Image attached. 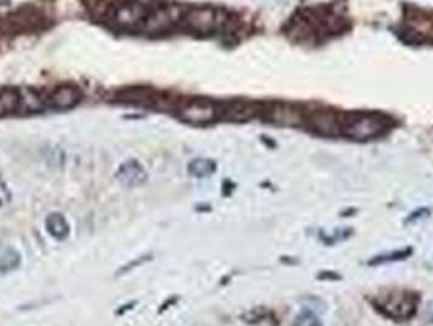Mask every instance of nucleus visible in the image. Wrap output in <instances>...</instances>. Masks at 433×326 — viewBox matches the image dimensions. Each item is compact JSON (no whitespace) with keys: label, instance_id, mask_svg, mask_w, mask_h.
I'll list each match as a JSON object with an SVG mask.
<instances>
[{"label":"nucleus","instance_id":"obj_1","mask_svg":"<svg viewBox=\"0 0 433 326\" xmlns=\"http://www.w3.org/2000/svg\"><path fill=\"white\" fill-rule=\"evenodd\" d=\"M390 123L377 113H344L341 114V134L357 141H368L383 136Z\"/></svg>","mask_w":433,"mask_h":326},{"label":"nucleus","instance_id":"obj_2","mask_svg":"<svg viewBox=\"0 0 433 326\" xmlns=\"http://www.w3.org/2000/svg\"><path fill=\"white\" fill-rule=\"evenodd\" d=\"M150 8L137 0H123L105 8V19L123 30L144 28Z\"/></svg>","mask_w":433,"mask_h":326},{"label":"nucleus","instance_id":"obj_3","mask_svg":"<svg viewBox=\"0 0 433 326\" xmlns=\"http://www.w3.org/2000/svg\"><path fill=\"white\" fill-rule=\"evenodd\" d=\"M417 302L419 296L412 292H399V290H392L391 294H385L378 300H373L374 307L383 315L394 320L412 318L415 312H417Z\"/></svg>","mask_w":433,"mask_h":326},{"label":"nucleus","instance_id":"obj_4","mask_svg":"<svg viewBox=\"0 0 433 326\" xmlns=\"http://www.w3.org/2000/svg\"><path fill=\"white\" fill-rule=\"evenodd\" d=\"M182 21L187 30L196 33H212L229 21V17L223 10L212 7H196L186 10Z\"/></svg>","mask_w":433,"mask_h":326},{"label":"nucleus","instance_id":"obj_5","mask_svg":"<svg viewBox=\"0 0 433 326\" xmlns=\"http://www.w3.org/2000/svg\"><path fill=\"white\" fill-rule=\"evenodd\" d=\"M262 118L274 126L282 128L300 126L305 123V113L298 106L288 103H272L266 111L262 110Z\"/></svg>","mask_w":433,"mask_h":326},{"label":"nucleus","instance_id":"obj_6","mask_svg":"<svg viewBox=\"0 0 433 326\" xmlns=\"http://www.w3.org/2000/svg\"><path fill=\"white\" fill-rule=\"evenodd\" d=\"M305 123L311 132L334 137L341 134V114L331 110H316L305 116Z\"/></svg>","mask_w":433,"mask_h":326},{"label":"nucleus","instance_id":"obj_7","mask_svg":"<svg viewBox=\"0 0 433 326\" xmlns=\"http://www.w3.org/2000/svg\"><path fill=\"white\" fill-rule=\"evenodd\" d=\"M182 15L184 13L178 7H157L150 10L144 23V30L150 31V33H160V31L169 30L176 21L182 20Z\"/></svg>","mask_w":433,"mask_h":326},{"label":"nucleus","instance_id":"obj_8","mask_svg":"<svg viewBox=\"0 0 433 326\" xmlns=\"http://www.w3.org/2000/svg\"><path fill=\"white\" fill-rule=\"evenodd\" d=\"M180 118L189 124H209L218 118V110L211 101H193L182 106Z\"/></svg>","mask_w":433,"mask_h":326},{"label":"nucleus","instance_id":"obj_9","mask_svg":"<svg viewBox=\"0 0 433 326\" xmlns=\"http://www.w3.org/2000/svg\"><path fill=\"white\" fill-rule=\"evenodd\" d=\"M116 178H118L120 185L127 187H136L140 186L142 183L147 180V173L144 167L137 162V160H127L120 165L118 172H116Z\"/></svg>","mask_w":433,"mask_h":326},{"label":"nucleus","instance_id":"obj_10","mask_svg":"<svg viewBox=\"0 0 433 326\" xmlns=\"http://www.w3.org/2000/svg\"><path fill=\"white\" fill-rule=\"evenodd\" d=\"M80 96H82V93H80L78 88L70 87V85H62V87L56 88L49 103L56 110H69L77 105L80 101Z\"/></svg>","mask_w":433,"mask_h":326},{"label":"nucleus","instance_id":"obj_11","mask_svg":"<svg viewBox=\"0 0 433 326\" xmlns=\"http://www.w3.org/2000/svg\"><path fill=\"white\" fill-rule=\"evenodd\" d=\"M261 108L257 106V103L251 101H233L229 108L225 110V118L235 123H244L253 119L254 116L261 113Z\"/></svg>","mask_w":433,"mask_h":326},{"label":"nucleus","instance_id":"obj_12","mask_svg":"<svg viewBox=\"0 0 433 326\" xmlns=\"http://www.w3.org/2000/svg\"><path fill=\"white\" fill-rule=\"evenodd\" d=\"M46 229L49 232V235L54 236L56 240H64L69 236L70 227L67 218L62 216V214H52L46 218Z\"/></svg>","mask_w":433,"mask_h":326},{"label":"nucleus","instance_id":"obj_13","mask_svg":"<svg viewBox=\"0 0 433 326\" xmlns=\"http://www.w3.org/2000/svg\"><path fill=\"white\" fill-rule=\"evenodd\" d=\"M215 170H217L215 162L209 159H196L187 165V172H189V175H193L196 178L211 176L215 173Z\"/></svg>","mask_w":433,"mask_h":326},{"label":"nucleus","instance_id":"obj_14","mask_svg":"<svg viewBox=\"0 0 433 326\" xmlns=\"http://www.w3.org/2000/svg\"><path fill=\"white\" fill-rule=\"evenodd\" d=\"M20 108V96L15 90L0 92V116L13 113Z\"/></svg>","mask_w":433,"mask_h":326},{"label":"nucleus","instance_id":"obj_15","mask_svg":"<svg viewBox=\"0 0 433 326\" xmlns=\"http://www.w3.org/2000/svg\"><path fill=\"white\" fill-rule=\"evenodd\" d=\"M292 326H323V321L311 308H303L300 314L295 316Z\"/></svg>","mask_w":433,"mask_h":326},{"label":"nucleus","instance_id":"obj_16","mask_svg":"<svg viewBox=\"0 0 433 326\" xmlns=\"http://www.w3.org/2000/svg\"><path fill=\"white\" fill-rule=\"evenodd\" d=\"M20 254L15 249H7L0 254V272H8L20 266Z\"/></svg>","mask_w":433,"mask_h":326},{"label":"nucleus","instance_id":"obj_17","mask_svg":"<svg viewBox=\"0 0 433 326\" xmlns=\"http://www.w3.org/2000/svg\"><path fill=\"white\" fill-rule=\"evenodd\" d=\"M410 253H412V249L405 248V249H399V252L378 254V256H374L373 260H370V265H379V263H391V261L405 260V258L410 256Z\"/></svg>","mask_w":433,"mask_h":326},{"label":"nucleus","instance_id":"obj_18","mask_svg":"<svg viewBox=\"0 0 433 326\" xmlns=\"http://www.w3.org/2000/svg\"><path fill=\"white\" fill-rule=\"evenodd\" d=\"M21 103H25V108L30 111H36L41 108V101H39L38 96L33 95V93H26L23 98L20 96V105Z\"/></svg>","mask_w":433,"mask_h":326},{"label":"nucleus","instance_id":"obj_19","mask_svg":"<svg viewBox=\"0 0 433 326\" xmlns=\"http://www.w3.org/2000/svg\"><path fill=\"white\" fill-rule=\"evenodd\" d=\"M10 201H12L10 191H8V187H7L6 183L0 180V209L6 207V205L10 204Z\"/></svg>","mask_w":433,"mask_h":326},{"label":"nucleus","instance_id":"obj_20","mask_svg":"<svg viewBox=\"0 0 433 326\" xmlns=\"http://www.w3.org/2000/svg\"><path fill=\"white\" fill-rule=\"evenodd\" d=\"M352 235V230H337L336 234L331 235V236H326V242L324 243H336V242H342V240L349 238V236Z\"/></svg>","mask_w":433,"mask_h":326},{"label":"nucleus","instance_id":"obj_21","mask_svg":"<svg viewBox=\"0 0 433 326\" xmlns=\"http://www.w3.org/2000/svg\"><path fill=\"white\" fill-rule=\"evenodd\" d=\"M428 214H430V211H428V209H419V211H415V212L410 214V217H408V221H405V222H408V224H412L414 221L425 217V216H428Z\"/></svg>","mask_w":433,"mask_h":326}]
</instances>
